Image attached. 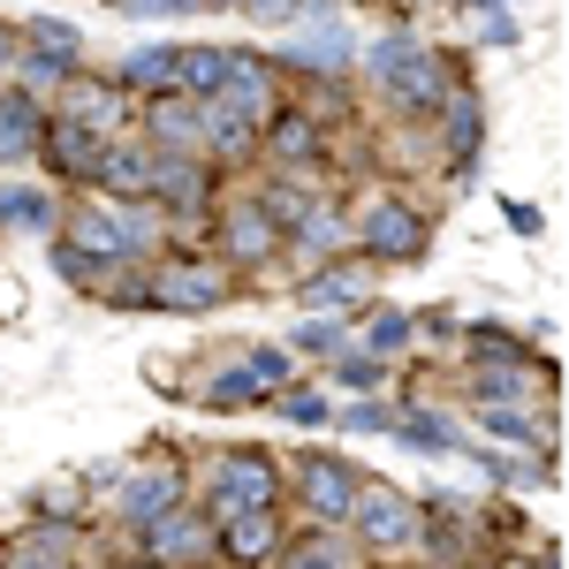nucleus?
Masks as SVG:
<instances>
[{
  "label": "nucleus",
  "mask_w": 569,
  "mask_h": 569,
  "mask_svg": "<svg viewBox=\"0 0 569 569\" xmlns=\"http://www.w3.org/2000/svg\"><path fill=\"white\" fill-rule=\"evenodd\" d=\"M152 168H160V152H152V144H137V137H114V144L99 152V168H91V182H99V198H122V206H144V198H152Z\"/></svg>",
  "instance_id": "nucleus-14"
},
{
  "label": "nucleus",
  "mask_w": 569,
  "mask_h": 569,
  "mask_svg": "<svg viewBox=\"0 0 569 569\" xmlns=\"http://www.w3.org/2000/svg\"><path fill=\"white\" fill-rule=\"evenodd\" d=\"M410 342H418V319H410V311H372V319H365V335H357V350L380 357V365L402 357Z\"/></svg>",
  "instance_id": "nucleus-28"
},
{
  "label": "nucleus",
  "mask_w": 569,
  "mask_h": 569,
  "mask_svg": "<svg viewBox=\"0 0 569 569\" xmlns=\"http://www.w3.org/2000/svg\"><path fill=\"white\" fill-rule=\"evenodd\" d=\"M213 107H228V114H243L251 130H266V122L281 114V61H266V53H243V46H228V84H220Z\"/></svg>",
  "instance_id": "nucleus-8"
},
{
  "label": "nucleus",
  "mask_w": 569,
  "mask_h": 569,
  "mask_svg": "<svg viewBox=\"0 0 569 569\" xmlns=\"http://www.w3.org/2000/svg\"><path fill=\"white\" fill-rule=\"evenodd\" d=\"M144 137H152V152L198 160V144H206V107L182 99V91H160V99H144Z\"/></svg>",
  "instance_id": "nucleus-16"
},
{
  "label": "nucleus",
  "mask_w": 569,
  "mask_h": 569,
  "mask_svg": "<svg viewBox=\"0 0 569 569\" xmlns=\"http://www.w3.org/2000/svg\"><path fill=\"white\" fill-rule=\"evenodd\" d=\"M39 152L53 160V176H77V182H91L99 152H107V137L77 130V122H46V130H39Z\"/></svg>",
  "instance_id": "nucleus-19"
},
{
  "label": "nucleus",
  "mask_w": 569,
  "mask_h": 569,
  "mask_svg": "<svg viewBox=\"0 0 569 569\" xmlns=\"http://www.w3.org/2000/svg\"><path fill=\"white\" fill-rule=\"evenodd\" d=\"M281 61L289 69H319V77H342V69H357V46L342 23H297V39H289Z\"/></svg>",
  "instance_id": "nucleus-17"
},
{
  "label": "nucleus",
  "mask_w": 569,
  "mask_h": 569,
  "mask_svg": "<svg viewBox=\"0 0 569 569\" xmlns=\"http://www.w3.org/2000/svg\"><path fill=\"white\" fill-rule=\"evenodd\" d=\"M16 61H23V31H16V23H0V69H16Z\"/></svg>",
  "instance_id": "nucleus-40"
},
{
  "label": "nucleus",
  "mask_w": 569,
  "mask_h": 569,
  "mask_svg": "<svg viewBox=\"0 0 569 569\" xmlns=\"http://www.w3.org/2000/svg\"><path fill=\"white\" fill-rule=\"evenodd\" d=\"M471 388H479L486 402H525V395L539 388V372H531L525 357H501V365H471Z\"/></svg>",
  "instance_id": "nucleus-26"
},
{
  "label": "nucleus",
  "mask_w": 569,
  "mask_h": 569,
  "mask_svg": "<svg viewBox=\"0 0 569 569\" xmlns=\"http://www.w3.org/2000/svg\"><path fill=\"white\" fill-rule=\"evenodd\" d=\"M471 569H501V562H471Z\"/></svg>",
  "instance_id": "nucleus-45"
},
{
  "label": "nucleus",
  "mask_w": 569,
  "mask_h": 569,
  "mask_svg": "<svg viewBox=\"0 0 569 569\" xmlns=\"http://www.w3.org/2000/svg\"><path fill=\"white\" fill-rule=\"evenodd\" d=\"M39 130H46V107L31 91H0V160H23L39 152Z\"/></svg>",
  "instance_id": "nucleus-20"
},
{
  "label": "nucleus",
  "mask_w": 569,
  "mask_h": 569,
  "mask_svg": "<svg viewBox=\"0 0 569 569\" xmlns=\"http://www.w3.org/2000/svg\"><path fill=\"white\" fill-rule=\"evenodd\" d=\"M342 525H357V539H365L372 555H402V547L426 539V501L402 493L395 479H357V501H350Z\"/></svg>",
  "instance_id": "nucleus-3"
},
{
  "label": "nucleus",
  "mask_w": 569,
  "mask_h": 569,
  "mask_svg": "<svg viewBox=\"0 0 569 569\" xmlns=\"http://www.w3.org/2000/svg\"><path fill=\"white\" fill-rule=\"evenodd\" d=\"M220 84H228V46H182V61H176V91L182 99L213 107Z\"/></svg>",
  "instance_id": "nucleus-21"
},
{
  "label": "nucleus",
  "mask_w": 569,
  "mask_h": 569,
  "mask_svg": "<svg viewBox=\"0 0 569 569\" xmlns=\"http://www.w3.org/2000/svg\"><path fill=\"white\" fill-rule=\"evenodd\" d=\"M289 372H297V357L259 342V350L228 357L213 380H206V410H251V402H273V395L289 388Z\"/></svg>",
  "instance_id": "nucleus-5"
},
{
  "label": "nucleus",
  "mask_w": 569,
  "mask_h": 569,
  "mask_svg": "<svg viewBox=\"0 0 569 569\" xmlns=\"http://www.w3.org/2000/svg\"><path fill=\"white\" fill-rule=\"evenodd\" d=\"M259 137H266V152H273V160H297V168H311V160H319V122H311V114H297V107H281Z\"/></svg>",
  "instance_id": "nucleus-24"
},
{
  "label": "nucleus",
  "mask_w": 569,
  "mask_h": 569,
  "mask_svg": "<svg viewBox=\"0 0 569 569\" xmlns=\"http://www.w3.org/2000/svg\"><path fill=\"white\" fill-rule=\"evenodd\" d=\"M273 562L281 569H357V555H350L342 531H311V539H297V547H281Z\"/></svg>",
  "instance_id": "nucleus-27"
},
{
  "label": "nucleus",
  "mask_w": 569,
  "mask_h": 569,
  "mask_svg": "<svg viewBox=\"0 0 569 569\" xmlns=\"http://www.w3.org/2000/svg\"><path fill=\"white\" fill-rule=\"evenodd\" d=\"M206 144L228 152V160H243V152H259V130L243 114H228V107H206Z\"/></svg>",
  "instance_id": "nucleus-32"
},
{
  "label": "nucleus",
  "mask_w": 569,
  "mask_h": 569,
  "mask_svg": "<svg viewBox=\"0 0 569 569\" xmlns=\"http://www.w3.org/2000/svg\"><path fill=\"white\" fill-rule=\"evenodd\" d=\"M23 53H39V61H53L61 77H77V53H84V39H77V23H61V16H39V23H23Z\"/></svg>",
  "instance_id": "nucleus-25"
},
{
  "label": "nucleus",
  "mask_w": 569,
  "mask_h": 569,
  "mask_svg": "<svg viewBox=\"0 0 569 569\" xmlns=\"http://www.w3.org/2000/svg\"><path fill=\"white\" fill-rule=\"evenodd\" d=\"M198 8H236V0H198Z\"/></svg>",
  "instance_id": "nucleus-42"
},
{
  "label": "nucleus",
  "mask_w": 569,
  "mask_h": 569,
  "mask_svg": "<svg viewBox=\"0 0 569 569\" xmlns=\"http://www.w3.org/2000/svg\"><path fill=\"white\" fill-rule=\"evenodd\" d=\"M220 266L236 273V266H266L273 251H281V228L266 220L259 198H236V206H220Z\"/></svg>",
  "instance_id": "nucleus-12"
},
{
  "label": "nucleus",
  "mask_w": 569,
  "mask_h": 569,
  "mask_svg": "<svg viewBox=\"0 0 569 569\" xmlns=\"http://www.w3.org/2000/svg\"><path fill=\"white\" fill-rule=\"evenodd\" d=\"M342 426H350V433H388V426H395V410L365 395V402H350V410H342Z\"/></svg>",
  "instance_id": "nucleus-37"
},
{
  "label": "nucleus",
  "mask_w": 569,
  "mask_h": 569,
  "mask_svg": "<svg viewBox=\"0 0 569 569\" xmlns=\"http://www.w3.org/2000/svg\"><path fill=\"white\" fill-rule=\"evenodd\" d=\"M243 16H259V23H289V16H305V0H236Z\"/></svg>",
  "instance_id": "nucleus-38"
},
{
  "label": "nucleus",
  "mask_w": 569,
  "mask_h": 569,
  "mask_svg": "<svg viewBox=\"0 0 569 569\" xmlns=\"http://www.w3.org/2000/svg\"><path fill=\"white\" fill-rule=\"evenodd\" d=\"M365 289H372V266L327 259V266H311V281L297 289V305H311V311H350V305H365Z\"/></svg>",
  "instance_id": "nucleus-18"
},
{
  "label": "nucleus",
  "mask_w": 569,
  "mask_h": 569,
  "mask_svg": "<svg viewBox=\"0 0 569 569\" xmlns=\"http://www.w3.org/2000/svg\"><path fill=\"white\" fill-rule=\"evenodd\" d=\"M122 569H160V562H122Z\"/></svg>",
  "instance_id": "nucleus-43"
},
{
  "label": "nucleus",
  "mask_w": 569,
  "mask_h": 569,
  "mask_svg": "<svg viewBox=\"0 0 569 569\" xmlns=\"http://www.w3.org/2000/svg\"><path fill=\"white\" fill-rule=\"evenodd\" d=\"M426 213L410 206V198H372L365 213H357V243H365V266H410L426 259Z\"/></svg>",
  "instance_id": "nucleus-6"
},
{
  "label": "nucleus",
  "mask_w": 569,
  "mask_h": 569,
  "mask_svg": "<svg viewBox=\"0 0 569 569\" xmlns=\"http://www.w3.org/2000/svg\"><path fill=\"white\" fill-rule=\"evenodd\" d=\"M342 342H350V327H342V319H305L289 350H305V357H335Z\"/></svg>",
  "instance_id": "nucleus-36"
},
{
  "label": "nucleus",
  "mask_w": 569,
  "mask_h": 569,
  "mask_svg": "<svg viewBox=\"0 0 569 569\" xmlns=\"http://www.w3.org/2000/svg\"><path fill=\"white\" fill-rule=\"evenodd\" d=\"M380 380H388V365H380V357H365V350H335V388L372 395Z\"/></svg>",
  "instance_id": "nucleus-35"
},
{
  "label": "nucleus",
  "mask_w": 569,
  "mask_h": 569,
  "mask_svg": "<svg viewBox=\"0 0 569 569\" xmlns=\"http://www.w3.org/2000/svg\"><path fill=\"white\" fill-rule=\"evenodd\" d=\"M509 220H517V236H539V228H547V220H539V213H531V206H525V198H509Z\"/></svg>",
  "instance_id": "nucleus-41"
},
{
  "label": "nucleus",
  "mask_w": 569,
  "mask_h": 569,
  "mask_svg": "<svg viewBox=\"0 0 569 569\" xmlns=\"http://www.w3.org/2000/svg\"><path fill=\"white\" fill-rule=\"evenodd\" d=\"M388 433H395V440H410V448H426V456H448V448H463V440H456V426H448L440 410H410V418H395Z\"/></svg>",
  "instance_id": "nucleus-30"
},
{
  "label": "nucleus",
  "mask_w": 569,
  "mask_h": 569,
  "mask_svg": "<svg viewBox=\"0 0 569 569\" xmlns=\"http://www.w3.org/2000/svg\"><path fill=\"white\" fill-rule=\"evenodd\" d=\"M273 418H289L297 433H311V426H327L335 410H327V395H319V388H297V380H289V388L273 395Z\"/></svg>",
  "instance_id": "nucleus-33"
},
{
  "label": "nucleus",
  "mask_w": 569,
  "mask_h": 569,
  "mask_svg": "<svg viewBox=\"0 0 569 569\" xmlns=\"http://www.w3.org/2000/svg\"><path fill=\"white\" fill-rule=\"evenodd\" d=\"M152 236H160V213L152 206H122V198H91V206H77V213L61 220V243L91 251V259L114 266V273H130L152 251Z\"/></svg>",
  "instance_id": "nucleus-1"
},
{
  "label": "nucleus",
  "mask_w": 569,
  "mask_h": 569,
  "mask_svg": "<svg viewBox=\"0 0 569 569\" xmlns=\"http://www.w3.org/2000/svg\"><path fill=\"white\" fill-rule=\"evenodd\" d=\"M198 555H213V525H206V509H168V517H152V525H137V562H160V569H190Z\"/></svg>",
  "instance_id": "nucleus-10"
},
{
  "label": "nucleus",
  "mask_w": 569,
  "mask_h": 569,
  "mask_svg": "<svg viewBox=\"0 0 569 569\" xmlns=\"http://www.w3.org/2000/svg\"><path fill=\"white\" fill-rule=\"evenodd\" d=\"M471 8H501V0H471Z\"/></svg>",
  "instance_id": "nucleus-44"
},
{
  "label": "nucleus",
  "mask_w": 569,
  "mask_h": 569,
  "mask_svg": "<svg viewBox=\"0 0 569 569\" xmlns=\"http://www.w3.org/2000/svg\"><path fill=\"white\" fill-rule=\"evenodd\" d=\"M297 501H305V517L319 531H335L357 501V463H342V456H305L297 463Z\"/></svg>",
  "instance_id": "nucleus-11"
},
{
  "label": "nucleus",
  "mask_w": 569,
  "mask_h": 569,
  "mask_svg": "<svg viewBox=\"0 0 569 569\" xmlns=\"http://www.w3.org/2000/svg\"><path fill=\"white\" fill-rule=\"evenodd\" d=\"M342 236H350V228H342V213H335V206H311V213L297 220L281 243H297L305 259H327V251H342Z\"/></svg>",
  "instance_id": "nucleus-29"
},
{
  "label": "nucleus",
  "mask_w": 569,
  "mask_h": 569,
  "mask_svg": "<svg viewBox=\"0 0 569 569\" xmlns=\"http://www.w3.org/2000/svg\"><path fill=\"white\" fill-rule=\"evenodd\" d=\"M289 547V531H281V509H259V517H228V525H213V555L236 569H259L273 562Z\"/></svg>",
  "instance_id": "nucleus-15"
},
{
  "label": "nucleus",
  "mask_w": 569,
  "mask_h": 569,
  "mask_svg": "<svg viewBox=\"0 0 569 569\" xmlns=\"http://www.w3.org/2000/svg\"><path fill=\"white\" fill-rule=\"evenodd\" d=\"M228 289H236V273H228L220 259H168L152 281H144L152 311H220Z\"/></svg>",
  "instance_id": "nucleus-7"
},
{
  "label": "nucleus",
  "mask_w": 569,
  "mask_h": 569,
  "mask_svg": "<svg viewBox=\"0 0 569 569\" xmlns=\"http://www.w3.org/2000/svg\"><path fill=\"white\" fill-rule=\"evenodd\" d=\"M122 16H182V8H198V0H114Z\"/></svg>",
  "instance_id": "nucleus-39"
},
{
  "label": "nucleus",
  "mask_w": 569,
  "mask_h": 569,
  "mask_svg": "<svg viewBox=\"0 0 569 569\" xmlns=\"http://www.w3.org/2000/svg\"><path fill=\"white\" fill-rule=\"evenodd\" d=\"M259 509H281V463L266 448H228L213 463V486H206V525L259 517Z\"/></svg>",
  "instance_id": "nucleus-2"
},
{
  "label": "nucleus",
  "mask_w": 569,
  "mask_h": 569,
  "mask_svg": "<svg viewBox=\"0 0 569 569\" xmlns=\"http://www.w3.org/2000/svg\"><path fill=\"white\" fill-rule=\"evenodd\" d=\"M53 122H77V130H91V137H122V122H130V91L114 84V77H69L61 84V99H53Z\"/></svg>",
  "instance_id": "nucleus-9"
},
{
  "label": "nucleus",
  "mask_w": 569,
  "mask_h": 569,
  "mask_svg": "<svg viewBox=\"0 0 569 569\" xmlns=\"http://www.w3.org/2000/svg\"><path fill=\"white\" fill-rule=\"evenodd\" d=\"M0 228H61V206H53V190H31V182H0Z\"/></svg>",
  "instance_id": "nucleus-23"
},
{
  "label": "nucleus",
  "mask_w": 569,
  "mask_h": 569,
  "mask_svg": "<svg viewBox=\"0 0 569 569\" xmlns=\"http://www.w3.org/2000/svg\"><path fill=\"white\" fill-rule=\"evenodd\" d=\"M53 273H69V281H84L91 297H99V289L114 281V266H99L91 251H77V243H53Z\"/></svg>",
  "instance_id": "nucleus-34"
},
{
  "label": "nucleus",
  "mask_w": 569,
  "mask_h": 569,
  "mask_svg": "<svg viewBox=\"0 0 569 569\" xmlns=\"http://www.w3.org/2000/svg\"><path fill=\"white\" fill-rule=\"evenodd\" d=\"M182 493H190L182 463H152V471H130V479L114 486V517L137 531V525H152V517H168V509H182Z\"/></svg>",
  "instance_id": "nucleus-13"
},
{
  "label": "nucleus",
  "mask_w": 569,
  "mask_h": 569,
  "mask_svg": "<svg viewBox=\"0 0 569 569\" xmlns=\"http://www.w3.org/2000/svg\"><path fill=\"white\" fill-rule=\"evenodd\" d=\"M365 69H372V84L388 91V99H402V107H426V114H433L440 99H448V69L433 61V46H418V39H380L365 53Z\"/></svg>",
  "instance_id": "nucleus-4"
},
{
  "label": "nucleus",
  "mask_w": 569,
  "mask_h": 569,
  "mask_svg": "<svg viewBox=\"0 0 569 569\" xmlns=\"http://www.w3.org/2000/svg\"><path fill=\"white\" fill-rule=\"evenodd\" d=\"M479 433L509 440V448H539V418H525L517 402H479Z\"/></svg>",
  "instance_id": "nucleus-31"
},
{
  "label": "nucleus",
  "mask_w": 569,
  "mask_h": 569,
  "mask_svg": "<svg viewBox=\"0 0 569 569\" xmlns=\"http://www.w3.org/2000/svg\"><path fill=\"white\" fill-rule=\"evenodd\" d=\"M176 61H182V46H137L130 61L114 69V84H122V91H152V99H160V91H176Z\"/></svg>",
  "instance_id": "nucleus-22"
}]
</instances>
